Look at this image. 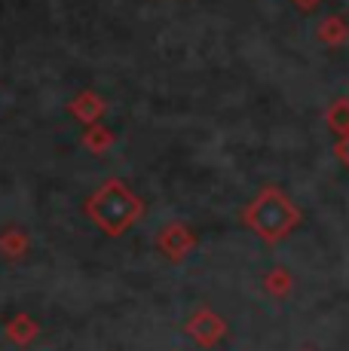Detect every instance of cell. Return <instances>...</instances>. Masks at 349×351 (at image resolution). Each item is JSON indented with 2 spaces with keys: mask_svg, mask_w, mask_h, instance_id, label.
Returning a JSON list of instances; mask_svg holds the SVG:
<instances>
[{
  "mask_svg": "<svg viewBox=\"0 0 349 351\" xmlns=\"http://www.w3.org/2000/svg\"><path fill=\"white\" fill-rule=\"evenodd\" d=\"M86 147H89V150H95V153H104L107 147H111V141H113V134L107 132V128H102V125H89V132H86Z\"/></svg>",
  "mask_w": 349,
  "mask_h": 351,
  "instance_id": "5",
  "label": "cell"
},
{
  "mask_svg": "<svg viewBox=\"0 0 349 351\" xmlns=\"http://www.w3.org/2000/svg\"><path fill=\"white\" fill-rule=\"evenodd\" d=\"M68 110H71L74 117L80 119V123H86V125H95L98 119L104 117L107 104H104V101L95 95V92H80V95L71 101V107H68Z\"/></svg>",
  "mask_w": 349,
  "mask_h": 351,
  "instance_id": "3",
  "label": "cell"
},
{
  "mask_svg": "<svg viewBox=\"0 0 349 351\" xmlns=\"http://www.w3.org/2000/svg\"><path fill=\"white\" fill-rule=\"evenodd\" d=\"M214 318H212V315L209 312H199L196 315V318H193L190 321V333L193 336H196V339L199 342H203V346H209V342H214V336H218L221 333V330H218V333H214Z\"/></svg>",
  "mask_w": 349,
  "mask_h": 351,
  "instance_id": "4",
  "label": "cell"
},
{
  "mask_svg": "<svg viewBox=\"0 0 349 351\" xmlns=\"http://www.w3.org/2000/svg\"><path fill=\"white\" fill-rule=\"evenodd\" d=\"M248 223L258 229L264 239H279L294 223V208L288 205L279 190H264L260 199L248 208Z\"/></svg>",
  "mask_w": 349,
  "mask_h": 351,
  "instance_id": "2",
  "label": "cell"
},
{
  "mask_svg": "<svg viewBox=\"0 0 349 351\" xmlns=\"http://www.w3.org/2000/svg\"><path fill=\"white\" fill-rule=\"evenodd\" d=\"M144 205L123 180H107L95 190L89 202H86V214L92 223L102 226L107 235H123L135 220L141 217Z\"/></svg>",
  "mask_w": 349,
  "mask_h": 351,
  "instance_id": "1",
  "label": "cell"
},
{
  "mask_svg": "<svg viewBox=\"0 0 349 351\" xmlns=\"http://www.w3.org/2000/svg\"><path fill=\"white\" fill-rule=\"evenodd\" d=\"M294 3H297V6H304V10H313V6L319 3V0H294Z\"/></svg>",
  "mask_w": 349,
  "mask_h": 351,
  "instance_id": "6",
  "label": "cell"
}]
</instances>
